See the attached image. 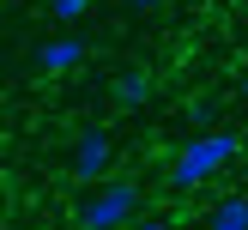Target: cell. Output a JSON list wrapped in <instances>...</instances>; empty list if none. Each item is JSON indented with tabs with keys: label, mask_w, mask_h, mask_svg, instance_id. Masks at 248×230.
I'll use <instances>...</instances> for the list:
<instances>
[{
	"label": "cell",
	"mask_w": 248,
	"mask_h": 230,
	"mask_svg": "<svg viewBox=\"0 0 248 230\" xmlns=\"http://www.w3.org/2000/svg\"><path fill=\"white\" fill-rule=\"evenodd\" d=\"M236 152H242V133H230V127H200V133L176 152V164H170V188L188 194V188H200V182H212L218 169L236 164Z\"/></svg>",
	"instance_id": "obj_1"
},
{
	"label": "cell",
	"mask_w": 248,
	"mask_h": 230,
	"mask_svg": "<svg viewBox=\"0 0 248 230\" xmlns=\"http://www.w3.org/2000/svg\"><path fill=\"white\" fill-rule=\"evenodd\" d=\"M133 218H140V188L121 176L97 182L91 194H79V212H73V224L79 230H127Z\"/></svg>",
	"instance_id": "obj_2"
},
{
	"label": "cell",
	"mask_w": 248,
	"mask_h": 230,
	"mask_svg": "<svg viewBox=\"0 0 248 230\" xmlns=\"http://www.w3.org/2000/svg\"><path fill=\"white\" fill-rule=\"evenodd\" d=\"M109 169H115V139L103 127H85L79 145H73V182L79 188H97V182H109Z\"/></svg>",
	"instance_id": "obj_3"
},
{
	"label": "cell",
	"mask_w": 248,
	"mask_h": 230,
	"mask_svg": "<svg viewBox=\"0 0 248 230\" xmlns=\"http://www.w3.org/2000/svg\"><path fill=\"white\" fill-rule=\"evenodd\" d=\"M31 61H36V73H79V61H85V36H73V31H67V36H48Z\"/></svg>",
	"instance_id": "obj_4"
},
{
	"label": "cell",
	"mask_w": 248,
	"mask_h": 230,
	"mask_svg": "<svg viewBox=\"0 0 248 230\" xmlns=\"http://www.w3.org/2000/svg\"><path fill=\"white\" fill-rule=\"evenodd\" d=\"M109 103L127 109V115H133V109H145V103H152V73H145V67L115 73V79H109Z\"/></svg>",
	"instance_id": "obj_5"
},
{
	"label": "cell",
	"mask_w": 248,
	"mask_h": 230,
	"mask_svg": "<svg viewBox=\"0 0 248 230\" xmlns=\"http://www.w3.org/2000/svg\"><path fill=\"white\" fill-rule=\"evenodd\" d=\"M206 230H248V194H224L206 206Z\"/></svg>",
	"instance_id": "obj_6"
},
{
	"label": "cell",
	"mask_w": 248,
	"mask_h": 230,
	"mask_svg": "<svg viewBox=\"0 0 248 230\" xmlns=\"http://www.w3.org/2000/svg\"><path fill=\"white\" fill-rule=\"evenodd\" d=\"M188 121H194V127H218V97H194V103H188Z\"/></svg>",
	"instance_id": "obj_7"
},
{
	"label": "cell",
	"mask_w": 248,
	"mask_h": 230,
	"mask_svg": "<svg viewBox=\"0 0 248 230\" xmlns=\"http://www.w3.org/2000/svg\"><path fill=\"white\" fill-rule=\"evenodd\" d=\"M48 12H55L61 24H79L85 12H91V0H48Z\"/></svg>",
	"instance_id": "obj_8"
},
{
	"label": "cell",
	"mask_w": 248,
	"mask_h": 230,
	"mask_svg": "<svg viewBox=\"0 0 248 230\" xmlns=\"http://www.w3.org/2000/svg\"><path fill=\"white\" fill-rule=\"evenodd\" d=\"M127 230H176V224H170V218H133Z\"/></svg>",
	"instance_id": "obj_9"
},
{
	"label": "cell",
	"mask_w": 248,
	"mask_h": 230,
	"mask_svg": "<svg viewBox=\"0 0 248 230\" xmlns=\"http://www.w3.org/2000/svg\"><path fill=\"white\" fill-rule=\"evenodd\" d=\"M127 6H140V12H157V6H164V0H127Z\"/></svg>",
	"instance_id": "obj_10"
},
{
	"label": "cell",
	"mask_w": 248,
	"mask_h": 230,
	"mask_svg": "<svg viewBox=\"0 0 248 230\" xmlns=\"http://www.w3.org/2000/svg\"><path fill=\"white\" fill-rule=\"evenodd\" d=\"M236 97H242V103H248V73H242V85H236Z\"/></svg>",
	"instance_id": "obj_11"
},
{
	"label": "cell",
	"mask_w": 248,
	"mask_h": 230,
	"mask_svg": "<svg viewBox=\"0 0 248 230\" xmlns=\"http://www.w3.org/2000/svg\"><path fill=\"white\" fill-rule=\"evenodd\" d=\"M43 6H48V0H43Z\"/></svg>",
	"instance_id": "obj_12"
}]
</instances>
